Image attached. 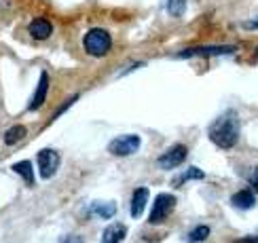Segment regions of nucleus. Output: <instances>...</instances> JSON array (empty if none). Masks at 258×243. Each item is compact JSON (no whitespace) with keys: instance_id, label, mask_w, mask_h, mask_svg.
<instances>
[{"instance_id":"obj_19","label":"nucleus","mask_w":258,"mask_h":243,"mask_svg":"<svg viewBox=\"0 0 258 243\" xmlns=\"http://www.w3.org/2000/svg\"><path fill=\"white\" fill-rule=\"evenodd\" d=\"M248 182H250V188L252 190H258V167H254L252 172L248 174Z\"/></svg>"},{"instance_id":"obj_5","label":"nucleus","mask_w":258,"mask_h":243,"mask_svg":"<svg viewBox=\"0 0 258 243\" xmlns=\"http://www.w3.org/2000/svg\"><path fill=\"white\" fill-rule=\"evenodd\" d=\"M186 154H188L186 146L176 144V146H171L169 150H165L163 154H161L157 163H159V167H161V169H174V167H180L182 163H184Z\"/></svg>"},{"instance_id":"obj_17","label":"nucleus","mask_w":258,"mask_h":243,"mask_svg":"<svg viewBox=\"0 0 258 243\" xmlns=\"http://www.w3.org/2000/svg\"><path fill=\"white\" fill-rule=\"evenodd\" d=\"M186 9V0H167V13L174 15V17H180L184 13Z\"/></svg>"},{"instance_id":"obj_9","label":"nucleus","mask_w":258,"mask_h":243,"mask_svg":"<svg viewBox=\"0 0 258 243\" xmlns=\"http://www.w3.org/2000/svg\"><path fill=\"white\" fill-rule=\"evenodd\" d=\"M231 205L233 207H237V209H252L256 205V197L250 188H243L239 190V193H235L231 197Z\"/></svg>"},{"instance_id":"obj_16","label":"nucleus","mask_w":258,"mask_h":243,"mask_svg":"<svg viewBox=\"0 0 258 243\" xmlns=\"http://www.w3.org/2000/svg\"><path fill=\"white\" fill-rule=\"evenodd\" d=\"M210 235V226H195L188 232V243H199V241H206Z\"/></svg>"},{"instance_id":"obj_10","label":"nucleus","mask_w":258,"mask_h":243,"mask_svg":"<svg viewBox=\"0 0 258 243\" xmlns=\"http://www.w3.org/2000/svg\"><path fill=\"white\" fill-rule=\"evenodd\" d=\"M47 91H49V74L42 72L40 74V83H38V89H36V95L32 98L28 110H38L42 104H45V98H47Z\"/></svg>"},{"instance_id":"obj_4","label":"nucleus","mask_w":258,"mask_h":243,"mask_svg":"<svg viewBox=\"0 0 258 243\" xmlns=\"http://www.w3.org/2000/svg\"><path fill=\"white\" fill-rule=\"evenodd\" d=\"M140 148V137L134 133V135H121V137H114V140L108 144V150L110 154L114 156H129L138 152Z\"/></svg>"},{"instance_id":"obj_22","label":"nucleus","mask_w":258,"mask_h":243,"mask_svg":"<svg viewBox=\"0 0 258 243\" xmlns=\"http://www.w3.org/2000/svg\"><path fill=\"white\" fill-rule=\"evenodd\" d=\"M245 30H258V17L254 21H248V24H243Z\"/></svg>"},{"instance_id":"obj_3","label":"nucleus","mask_w":258,"mask_h":243,"mask_svg":"<svg viewBox=\"0 0 258 243\" xmlns=\"http://www.w3.org/2000/svg\"><path fill=\"white\" fill-rule=\"evenodd\" d=\"M174 207H176V197L174 195H169V193L157 195L153 207H150L148 222H150V224H161L163 220H167V216L174 211Z\"/></svg>"},{"instance_id":"obj_1","label":"nucleus","mask_w":258,"mask_h":243,"mask_svg":"<svg viewBox=\"0 0 258 243\" xmlns=\"http://www.w3.org/2000/svg\"><path fill=\"white\" fill-rule=\"evenodd\" d=\"M210 140L214 146L222 148V150H231L233 146H237L239 135H241V123L235 110H227L220 114L216 121L210 125Z\"/></svg>"},{"instance_id":"obj_13","label":"nucleus","mask_w":258,"mask_h":243,"mask_svg":"<svg viewBox=\"0 0 258 243\" xmlns=\"http://www.w3.org/2000/svg\"><path fill=\"white\" fill-rule=\"evenodd\" d=\"M13 172L24 178L28 186L34 184V169H32V163H30V161H19V163H15V165H13Z\"/></svg>"},{"instance_id":"obj_14","label":"nucleus","mask_w":258,"mask_h":243,"mask_svg":"<svg viewBox=\"0 0 258 243\" xmlns=\"http://www.w3.org/2000/svg\"><path fill=\"white\" fill-rule=\"evenodd\" d=\"M24 137H26V127L24 125H15V127H11V129L5 133V144L13 146V144L24 140Z\"/></svg>"},{"instance_id":"obj_12","label":"nucleus","mask_w":258,"mask_h":243,"mask_svg":"<svg viewBox=\"0 0 258 243\" xmlns=\"http://www.w3.org/2000/svg\"><path fill=\"white\" fill-rule=\"evenodd\" d=\"M125 235H127V228L123 224H110L104 228L102 243H123Z\"/></svg>"},{"instance_id":"obj_20","label":"nucleus","mask_w":258,"mask_h":243,"mask_svg":"<svg viewBox=\"0 0 258 243\" xmlns=\"http://www.w3.org/2000/svg\"><path fill=\"white\" fill-rule=\"evenodd\" d=\"M235 243H258V235H252V237H241Z\"/></svg>"},{"instance_id":"obj_21","label":"nucleus","mask_w":258,"mask_h":243,"mask_svg":"<svg viewBox=\"0 0 258 243\" xmlns=\"http://www.w3.org/2000/svg\"><path fill=\"white\" fill-rule=\"evenodd\" d=\"M61 243H83V239H81V237L70 235V237H63V239H61Z\"/></svg>"},{"instance_id":"obj_2","label":"nucleus","mask_w":258,"mask_h":243,"mask_svg":"<svg viewBox=\"0 0 258 243\" xmlns=\"http://www.w3.org/2000/svg\"><path fill=\"white\" fill-rule=\"evenodd\" d=\"M110 47H112V38H110L108 32L102 30V28H93L85 34V49H87V53L93 57L108 55Z\"/></svg>"},{"instance_id":"obj_11","label":"nucleus","mask_w":258,"mask_h":243,"mask_svg":"<svg viewBox=\"0 0 258 243\" xmlns=\"http://www.w3.org/2000/svg\"><path fill=\"white\" fill-rule=\"evenodd\" d=\"M146 201H148V188L140 186L134 193V197H132V207H129V214H132L134 218H140V216H142V211H144V207H146Z\"/></svg>"},{"instance_id":"obj_18","label":"nucleus","mask_w":258,"mask_h":243,"mask_svg":"<svg viewBox=\"0 0 258 243\" xmlns=\"http://www.w3.org/2000/svg\"><path fill=\"white\" fill-rule=\"evenodd\" d=\"M203 178H206V174H203L201 169H197V167H190L184 176H180L178 182H186V180H203Z\"/></svg>"},{"instance_id":"obj_6","label":"nucleus","mask_w":258,"mask_h":243,"mask_svg":"<svg viewBox=\"0 0 258 243\" xmlns=\"http://www.w3.org/2000/svg\"><path fill=\"white\" fill-rule=\"evenodd\" d=\"M59 167V154L51 148H45V150L38 152V169H40V178H53Z\"/></svg>"},{"instance_id":"obj_8","label":"nucleus","mask_w":258,"mask_h":243,"mask_svg":"<svg viewBox=\"0 0 258 243\" xmlns=\"http://www.w3.org/2000/svg\"><path fill=\"white\" fill-rule=\"evenodd\" d=\"M30 36L32 38H36V40H47L51 36V32H53V26H51V21L45 19V17H36L34 21L30 24Z\"/></svg>"},{"instance_id":"obj_15","label":"nucleus","mask_w":258,"mask_h":243,"mask_svg":"<svg viewBox=\"0 0 258 243\" xmlns=\"http://www.w3.org/2000/svg\"><path fill=\"white\" fill-rule=\"evenodd\" d=\"M91 211L95 216H100V218H112L114 211H116V205L114 203H93Z\"/></svg>"},{"instance_id":"obj_7","label":"nucleus","mask_w":258,"mask_h":243,"mask_svg":"<svg viewBox=\"0 0 258 243\" xmlns=\"http://www.w3.org/2000/svg\"><path fill=\"white\" fill-rule=\"evenodd\" d=\"M229 53H237V47H233V45L197 47V49H186V51L178 53V57H192V55H229Z\"/></svg>"}]
</instances>
